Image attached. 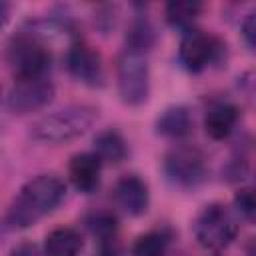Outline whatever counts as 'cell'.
<instances>
[{"instance_id": "obj_13", "label": "cell", "mask_w": 256, "mask_h": 256, "mask_svg": "<svg viewBox=\"0 0 256 256\" xmlns=\"http://www.w3.org/2000/svg\"><path fill=\"white\" fill-rule=\"evenodd\" d=\"M192 128H194L192 112L182 104L168 106L156 118V132L170 140H182V138L190 136Z\"/></svg>"}, {"instance_id": "obj_26", "label": "cell", "mask_w": 256, "mask_h": 256, "mask_svg": "<svg viewBox=\"0 0 256 256\" xmlns=\"http://www.w3.org/2000/svg\"><path fill=\"white\" fill-rule=\"evenodd\" d=\"M2 96H4V94H2V86H0V104H2Z\"/></svg>"}, {"instance_id": "obj_12", "label": "cell", "mask_w": 256, "mask_h": 256, "mask_svg": "<svg viewBox=\"0 0 256 256\" xmlns=\"http://www.w3.org/2000/svg\"><path fill=\"white\" fill-rule=\"evenodd\" d=\"M238 120H240V110L236 104L218 102L210 106L204 116V132L212 140H226L234 132Z\"/></svg>"}, {"instance_id": "obj_7", "label": "cell", "mask_w": 256, "mask_h": 256, "mask_svg": "<svg viewBox=\"0 0 256 256\" xmlns=\"http://www.w3.org/2000/svg\"><path fill=\"white\" fill-rule=\"evenodd\" d=\"M120 100L126 106H142L150 96V68L144 56L124 52L116 66Z\"/></svg>"}, {"instance_id": "obj_11", "label": "cell", "mask_w": 256, "mask_h": 256, "mask_svg": "<svg viewBox=\"0 0 256 256\" xmlns=\"http://www.w3.org/2000/svg\"><path fill=\"white\" fill-rule=\"evenodd\" d=\"M100 172L102 162L94 152H80L70 158L68 164V176L76 190L82 194H92L100 186Z\"/></svg>"}, {"instance_id": "obj_15", "label": "cell", "mask_w": 256, "mask_h": 256, "mask_svg": "<svg viewBox=\"0 0 256 256\" xmlns=\"http://www.w3.org/2000/svg\"><path fill=\"white\" fill-rule=\"evenodd\" d=\"M94 154L98 156V160L102 164H120L128 156V144L118 130L108 128V130H102L96 134Z\"/></svg>"}, {"instance_id": "obj_24", "label": "cell", "mask_w": 256, "mask_h": 256, "mask_svg": "<svg viewBox=\"0 0 256 256\" xmlns=\"http://www.w3.org/2000/svg\"><path fill=\"white\" fill-rule=\"evenodd\" d=\"M8 256H46V254H44L36 244H32V242H22V244L14 246Z\"/></svg>"}, {"instance_id": "obj_1", "label": "cell", "mask_w": 256, "mask_h": 256, "mask_svg": "<svg viewBox=\"0 0 256 256\" xmlns=\"http://www.w3.org/2000/svg\"><path fill=\"white\" fill-rule=\"evenodd\" d=\"M66 198V184L54 174H38L30 178L12 198L6 222L12 228L24 230L52 214Z\"/></svg>"}, {"instance_id": "obj_10", "label": "cell", "mask_w": 256, "mask_h": 256, "mask_svg": "<svg viewBox=\"0 0 256 256\" xmlns=\"http://www.w3.org/2000/svg\"><path fill=\"white\" fill-rule=\"evenodd\" d=\"M112 194H114L116 206L128 216H142L148 210V204H150L148 184L136 174L122 176L116 182Z\"/></svg>"}, {"instance_id": "obj_4", "label": "cell", "mask_w": 256, "mask_h": 256, "mask_svg": "<svg viewBox=\"0 0 256 256\" xmlns=\"http://www.w3.org/2000/svg\"><path fill=\"white\" fill-rule=\"evenodd\" d=\"M164 176L170 184L182 190H196L208 178V162L200 148L190 144H178L164 154Z\"/></svg>"}, {"instance_id": "obj_8", "label": "cell", "mask_w": 256, "mask_h": 256, "mask_svg": "<svg viewBox=\"0 0 256 256\" xmlns=\"http://www.w3.org/2000/svg\"><path fill=\"white\" fill-rule=\"evenodd\" d=\"M54 94H56V88L48 80V76L34 78V80H20L8 92L6 104L14 114H30L48 106Z\"/></svg>"}, {"instance_id": "obj_5", "label": "cell", "mask_w": 256, "mask_h": 256, "mask_svg": "<svg viewBox=\"0 0 256 256\" xmlns=\"http://www.w3.org/2000/svg\"><path fill=\"white\" fill-rule=\"evenodd\" d=\"M238 236L234 214L220 202L204 206L194 220V238L206 250H224Z\"/></svg>"}, {"instance_id": "obj_14", "label": "cell", "mask_w": 256, "mask_h": 256, "mask_svg": "<svg viewBox=\"0 0 256 256\" xmlns=\"http://www.w3.org/2000/svg\"><path fill=\"white\" fill-rule=\"evenodd\" d=\"M158 40L154 24L146 16H136L126 30V52L146 56Z\"/></svg>"}, {"instance_id": "obj_22", "label": "cell", "mask_w": 256, "mask_h": 256, "mask_svg": "<svg viewBox=\"0 0 256 256\" xmlns=\"http://www.w3.org/2000/svg\"><path fill=\"white\" fill-rule=\"evenodd\" d=\"M222 174H224L230 182H238V180H242V178L248 174V162H246L242 156L232 158V160L226 164V168L222 170Z\"/></svg>"}, {"instance_id": "obj_23", "label": "cell", "mask_w": 256, "mask_h": 256, "mask_svg": "<svg viewBox=\"0 0 256 256\" xmlns=\"http://www.w3.org/2000/svg\"><path fill=\"white\" fill-rule=\"evenodd\" d=\"M98 256H122V244L118 236L98 242Z\"/></svg>"}, {"instance_id": "obj_16", "label": "cell", "mask_w": 256, "mask_h": 256, "mask_svg": "<svg viewBox=\"0 0 256 256\" xmlns=\"http://www.w3.org/2000/svg\"><path fill=\"white\" fill-rule=\"evenodd\" d=\"M82 236L78 230L70 226L54 228L44 238V254L46 256H78L82 250Z\"/></svg>"}, {"instance_id": "obj_2", "label": "cell", "mask_w": 256, "mask_h": 256, "mask_svg": "<svg viewBox=\"0 0 256 256\" xmlns=\"http://www.w3.org/2000/svg\"><path fill=\"white\" fill-rule=\"evenodd\" d=\"M98 120V108L92 104H70L44 114L30 126V136L44 144H64L84 136Z\"/></svg>"}, {"instance_id": "obj_18", "label": "cell", "mask_w": 256, "mask_h": 256, "mask_svg": "<svg viewBox=\"0 0 256 256\" xmlns=\"http://www.w3.org/2000/svg\"><path fill=\"white\" fill-rule=\"evenodd\" d=\"M170 246L168 230H150L136 238L132 244V256H166Z\"/></svg>"}, {"instance_id": "obj_17", "label": "cell", "mask_w": 256, "mask_h": 256, "mask_svg": "<svg viewBox=\"0 0 256 256\" xmlns=\"http://www.w3.org/2000/svg\"><path fill=\"white\" fill-rule=\"evenodd\" d=\"M202 10H204V4L198 2V0H172V2L166 4L164 14H166V22L172 28H178V30L186 32L198 20Z\"/></svg>"}, {"instance_id": "obj_25", "label": "cell", "mask_w": 256, "mask_h": 256, "mask_svg": "<svg viewBox=\"0 0 256 256\" xmlns=\"http://www.w3.org/2000/svg\"><path fill=\"white\" fill-rule=\"evenodd\" d=\"M8 20H10V4L0 0V30H4Z\"/></svg>"}, {"instance_id": "obj_19", "label": "cell", "mask_w": 256, "mask_h": 256, "mask_svg": "<svg viewBox=\"0 0 256 256\" xmlns=\"http://www.w3.org/2000/svg\"><path fill=\"white\" fill-rule=\"evenodd\" d=\"M84 222H86V228L92 232V236L98 238V242L118 236V218L108 210L92 212L86 216Z\"/></svg>"}, {"instance_id": "obj_3", "label": "cell", "mask_w": 256, "mask_h": 256, "mask_svg": "<svg viewBox=\"0 0 256 256\" xmlns=\"http://www.w3.org/2000/svg\"><path fill=\"white\" fill-rule=\"evenodd\" d=\"M6 60L16 82L44 78L52 64V52L46 40L32 28L20 30L6 48Z\"/></svg>"}, {"instance_id": "obj_9", "label": "cell", "mask_w": 256, "mask_h": 256, "mask_svg": "<svg viewBox=\"0 0 256 256\" xmlns=\"http://www.w3.org/2000/svg\"><path fill=\"white\" fill-rule=\"evenodd\" d=\"M66 68L72 78L86 86H102L104 82V66L100 54L82 40H74L66 50Z\"/></svg>"}, {"instance_id": "obj_21", "label": "cell", "mask_w": 256, "mask_h": 256, "mask_svg": "<svg viewBox=\"0 0 256 256\" xmlns=\"http://www.w3.org/2000/svg\"><path fill=\"white\" fill-rule=\"evenodd\" d=\"M240 34H242V40H244L246 48L250 52H254V46H256V14L254 12L244 16V20L240 24Z\"/></svg>"}, {"instance_id": "obj_6", "label": "cell", "mask_w": 256, "mask_h": 256, "mask_svg": "<svg viewBox=\"0 0 256 256\" xmlns=\"http://www.w3.org/2000/svg\"><path fill=\"white\" fill-rule=\"evenodd\" d=\"M224 42L208 32L190 28L184 32L178 48V62L190 74L204 72L208 66L216 64L224 56Z\"/></svg>"}, {"instance_id": "obj_20", "label": "cell", "mask_w": 256, "mask_h": 256, "mask_svg": "<svg viewBox=\"0 0 256 256\" xmlns=\"http://www.w3.org/2000/svg\"><path fill=\"white\" fill-rule=\"evenodd\" d=\"M234 206H236V212H238L240 216H244L246 220H254V214H256V196H254V188L242 186V188L234 194Z\"/></svg>"}]
</instances>
